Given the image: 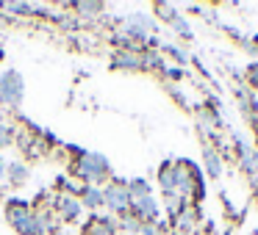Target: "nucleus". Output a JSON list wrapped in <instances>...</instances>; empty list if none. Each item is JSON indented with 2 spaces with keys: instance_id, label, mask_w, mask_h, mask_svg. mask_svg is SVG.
I'll return each mask as SVG.
<instances>
[{
  "instance_id": "1",
  "label": "nucleus",
  "mask_w": 258,
  "mask_h": 235,
  "mask_svg": "<svg viewBox=\"0 0 258 235\" xmlns=\"http://www.w3.org/2000/svg\"><path fill=\"white\" fill-rule=\"evenodd\" d=\"M73 174L86 185H97L111 174V166L100 152H78V158L73 161Z\"/></svg>"
},
{
  "instance_id": "2",
  "label": "nucleus",
  "mask_w": 258,
  "mask_h": 235,
  "mask_svg": "<svg viewBox=\"0 0 258 235\" xmlns=\"http://www.w3.org/2000/svg\"><path fill=\"white\" fill-rule=\"evenodd\" d=\"M6 218L20 235H36V216L25 199H9L6 202Z\"/></svg>"
},
{
  "instance_id": "3",
  "label": "nucleus",
  "mask_w": 258,
  "mask_h": 235,
  "mask_svg": "<svg viewBox=\"0 0 258 235\" xmlns=\"http://www.w3.org/2000/svg\"><path fill=\"white\" fill-rule=\"evenodd\" d=\"M103 202H106V207L111 213H117V216H125V213H131V191H128V183H122V180H114V183H108L106 188H103Z\"/></svg>"
},
{
  "instance_id": "4",
  "label": "nucleus",
  "mask_w": 258,
  "mask_h": 235,
  "mask_svg": "<svg viewBox=\"0 0 258 235\" xmlns=\"http://www.w3.org/2000/svg\"><path fill=\"white\" fill-rule=\"evenodd\" d=\"M23 91H25V83L17 69H6L0 75V105H9V108L20 105L23 102Z\"/></svg>"
},
{
  "instance_id": "5",
  "label": "nucleus",
  "mask_w": 258,
  "mask_h": 235,
  "mask_svg": "<svg viewBox=\"0 0 258 235\" xmlns=\"http://www.w3.org/2000/svg\"><path fill=\"white\" fill-rule=\"evenodd\" d=\"M131 213H134L142 224H158V221H161V207H158V202H156V196H153V194L131 202Z\"/></svg>"
},
{
  "instance_id": "6",
  "label": "nucleus",
  "mask_w": 258,
  "mask_h": 235,
  "mask_svg": "<svg viewBox=\"0 0 258 235\" xmlns=\"http://www.w3.org/2000/svg\"><path fill=\"white\" fill-rule=\"evenodd\" d=\"M236 155H239V166H241V172L244 174H250L252 180H255V174H258V150H252L250 144H247L241 136H236Z\"/></svg>"
},
{
  "instance_id": "7",
  "label": "nucleus",
  "mask_w": 258,
  "mask_h": 235,
  "mask_svg": "<svg viewBox=\"0 0 258 235\" xmlns=\"http://www.w3.org/2000/svg\"><path fill=\"white\" fill-rule=\"evenodd\" d=\"M56 213H58V218H61V221H78L81 213H84V205H81L78 196L61 194L56 199Z\"/></svg>"
},
{
  "instance_id": "8",
  "label": "nucleus",
  "mask_w": 258,
  "mask_h": 235,
  "mask_svg": "<svg viewBox=\"0 0 258 235\" xmlns=\"http://www.w3.org/2000/svg\"><path fill=\"white\" fill-rule=\"evenodd\" d=\"M111 67L125 72H142V50H117L111 56Z\"/></svg>"
},
{
  "instance_id": "9",
  "label": "nucleus",
  "mask_w": 258,
  "mask_h": 235,
  "mask_svg": "<svg viewBox=\"0 0 258 235\" xmlns=\"http://www.w3.org/2000/svg\"><path fill=\"white\" fill-rule=\"evenodd\" d=\"M158 185L164 196H178V177H175V161H164L158 166Z\"/></svg>"
},
{
  "instance_id": "10",
  "label": "nucleus",
  "mask_w": 258,
  "mask_h": 235,
  "mask_svg": "<svg viewBox=\"0 0 258 235\" xmlns=\"http://www.w3.org/2000/svg\"><path fill=\"white\" fill-rule=\"evenodd\" d=\"M203 218V213H200V205H189L186 210H180V216L175 218V232H195V227H197V221Z\"/></svg>"
},
{
  "instance_id": "11",
  "label": "nucleus",
  "mask_w": 258,
  "mask_h": 235,
  "mask_svg": "<svg viewBox=\"0 0 258 235\" xmlns=\"http://www.w3.org/2000/svg\"><path fill=\"white\" fill-rule=\"evenodd\" d=\"M84 235H117V221L108 216H92L84 227Z\"/></svg>"
},
{
  "instance_id": "12",
  "label": "nucleus",
  "mask_w": 258,
  "mask_h": 235,
  "mask_svg": "<svg viewBox=\"0 0 258 235\" xmlns=\"http://www.w3.org/2000/svg\"><path fill=\"white\" fill-rule=\"evenodd\" d=\"M81 205L89 207V210L106 207V202H103V188H100V185H84V191H81Z\"/></svg>"
},
{
  "instance_id": "13",
  "label": "nucleus",
  "mask_w": 258,
  "mask_h": 235,
  "mask_svg": "<svg viewBox=\"0 0 258 235\" xmlns=\"http://www.w3.org/2000/svg\"><path fill=\"white\" fill-rule=\"evenodd\" d=\"M203 161H206V172L208 177H222V158H219V152L214 150V147H203Z\"/></svg>"
},
{
  "instance_id": "14",
  "label": "nucleus",
  "mask_w": 258,
  "mask_h": 235,
  "mask_svg": "<svg viewBox=\"0 0 258 235\" xmlns=\"http://www.w3.org/2000/svg\"><path fill=\"white\" fill-rule=\"evenodd\" d=\"M164 72V58L156 50H142V72Z\"/></svg>"
},
{
  "instance_id": "15",
  "label": "nucleus",
  "mask_w": 258,
  "mask_h": 235,
  "mask_svg": "<svg viewBox=\"0 0 258 235\" xmlns=\"http://www.w3.org/2000/svg\"><path fill=\"white\" fill-rule=\"evenodd\" d=\"M125 25H131V28H139V31H145V34H153L156 31V23H153V17L150 14H131L128 20H125Z\"/></svg>"
},
{
  "instance_id": "16",
  "label": "nucleus",
  "mask_w": 258,
  "mask_h": 235,
  "mask_svg": "<svg viewBox=\"0 0 258 235\" xmlns=\"http://www.w3.org/2000/svg\"><path fill=\"white\" fill-rule=\"evenodd\" d=\"M128 191H131V199H142V196H150V194H153L150 183H147V180H142V177L131 180V183H128Z\"/></svg>"
},
{
  "instance_id": "17",
  "label": "nucleus",
  "mask_w": 258,
  "mask_h": 235,
  "mask_svg": "<svg viewBox=\"0 0 258 235\" xmlns=\"http://www.w3.org/2000/svg\"><path fill=\"white\" fill-rule=\"evenodd\" d=\"M28 177H31V172L23 166V163H9V177H6L9 183H14V185H23Z\"/></svg>"
},
{
  "instance_id": "18",
  "label": "nucleus",
  "mask_w": 258,
  "mask_h": 235,
  "mask_svg": "<svg viewBox=\"0 0 258 235\" xmlns=\"http://www.w3.org/2000/svg\"><path fill=\"white\" fill-rule=\"evenodd\" d=\"M169 25H172V31H175V34H178L183 42H191V28H189V23H186L183 14H178V17H175Z\"/></svg>"
},
{
  "instance_id": "19",
  "label": "nucleus",
  "mask_w": 258,
  "mask_h": 235,
  "mask_svg": "<svg viewBox=\"0 0 258 235\" xmlns=\"http://www.w3.org/2000/svg\"><path fill=\"white\" fill-rule=\"evenodd\" d=\"M0 9L12 14H34V3H17V0H6V3H0Z\"/></svg>"
},
{
  "instance_id": "20",
  "label": "nucleus",
  "mask_w": 258,
  "mask_h": 235,
  "mask_svg": "<svg viewBox=\"0 0 258 235\" xmlns=\"http://www.w3.org/2000/svg\"><path fill=\"white\" fill-rule=\"evenodd\" d=\"M73 9L84 17H97L103 12V3H73Z\"/></svg>"
},
{
  "instance_id": "21",
  "label": "nucleus",
  "mask_w": 258,
  "mask_h": 235,
  "mask_svg": "<svg viewBox=\"0 0 258 235\" xmlns=\"http://www.w3.org/2000/svg\"><path fill=\"white\" fill-rule=\"evenodd\" d=\"M164 53H167V56H172L178 64H186V61H189V53L180 50L178 45H164Z\"/></svg>"
},
{
  "instance_id": "22",
  "label": "nucleus",
  "mask_w": 258,
  "mask_h": 235,
  "mask_svg": "<svg viewBox=\"0 0 258 235\" xmlns=\"http://www.w3.org/2000/svg\"><path fill=\"white\" fill-rule=\"evenodd\" d=\"M156 12H161L158 17H161L164 23H172V20L178 17V12H175V6H169V3H156Z\"/></svg>"
},
{
  "instance_id": "23",
  "label": "nucleus",
  "mask_w": 258,
  "mask_h": 235,
  "mask_svg": "<svg viewBox=\"0 0 258 235\" xmlns=\"http://www.w3.org/2000/svg\"><path fill=\"white\" fill-rule=\"evenodd\" d=\"M12 125L9 122H3V119H0V147H9V141H12Z\"/></svg>"
},
{
  "instance_id": "24",
  "label": "nucleus",
  "mask_w": 258,
  "mask_h": 235,
  "mask_svg": "<svg viewBox=\"0 0 258 235\" xmlns=\"http://www.w3.org/2000/svg\"><path fill=\"white\" fill-rule=\"evenodd\" d=\"M247 83H250V89H258V61L247 67Z\"/></svg>"
},
{
  "instance_id": "25",
  "label": "nucleus",
  "mask_w": 258,
  "mask_h": 235,
  "mask_svg": "<svg viewBox=\"0 0 258 235\" xmlns=\"http://www.w3.org/2000/svg\"><path fill=\"white\" fill-rule=\"evenodd\" d=\"M164 75H167L169 80H180V78H183V69H178V67H164Z\"/></svg>"
},
{
  "instance_id": "26",
  "label": "nucleus",
  "mask_w": 258,
  "mask_h": 235,
  "mask_svg": "<svg viewBox=\"0 0 258 235\" xmlns=\"http://www.w3.org/2000/svg\"><path fill=\"white\" fill-rule=\"evenodd\" d=\"M9 177V161L3 155H0V183H3V180Z\"/></svg>"
},
{
  "instance_id": "27",
  "label": "nucleus",
  "mask_w": 258,
  "mask_h": 235,
  "mask_svg": "<svg viewBox=\"0 0 258 235\" xmlns=\"http://www.w3.org/2000/svg\"><path fill=\"white\" fill-rule=\"evenodd\" d=\"M3 25H6V17H3V14H0V28H3Z\"/></svg>"
},
{
  "instance_id": "28",
  "label": "nucleus",
  "mask_w": 258,
  "mask_h": 235,
  "mask_svg": "<svg viewBox=\"0 0 258 235\" xmlns=\"http://www.w3.org/2000/svg\"><path fill=\"white\" fill-rule=\"evenodd\" d=\"M172 235H197V232H172Z\"/></svg>"
},
{
  "instance_id": "29",
  "label": "nucleus",
  "mask_w": 258,
  "mask_h": 235,
  "mask_svg": "<svg viewBox=\"0 0 258 235\" xmlns=\"http://www.w3.org/2000/svg\"><path fill=\"white\" fill-rule=\"evenodd\" d=\"M0 61H3V50H0Z\"/></svg>"
},
{
  "instance_id": "30",
  "label": "nucleus",
  "mask_w": 258,
  "mask_h": 235,
  "mask_svg": "<svg viewBox=\"0 0 258 235\" xmlns=\"http://www.w3.org/2000/svg\"><path fill=\"white\" fill-rule=\"evenodd\" d=\"M255 199H258V188H255Z\"/></svg>"
},
{
  "instance_id": "31",
  "label": "nucleus",
  "mask_w": 258,
  "mask_h": 235,
  "mask_svg": "<svg viewBox=\"0 0 258 235\" xmlns=\"http://www.w3.org/2000/svg\"><path fill=\"white\" fill-rule=\"evenodd\" d=\"M250 235H258V232H250Z\"/></svg>"
},
{
  "instance_id": "32",
  "label": "nucleus",
  "mask_w": 258,
  "mask_h": 235,
  "mask_svg": "<svg viewBox=\"0 0 258 235\" xmlns=\"http://www.w3.org/2000/svg\"><path fill=\"white\" fill-rule=\"evenodd\" d=\"M255 42H258V36H255Z\"/></svg>"
},
{
  "instance_id": "33",
  "label": "nucleus",
  "mask_w": 258,
  "mask_h": 235,
  "mask_svg": "<svg viewBox=\"0 0 258 235\" xmlns=\"http://www.w3.org/2000/svg\"><path fill=\"white\" fill-rule=\"evenodd\" d=\"M206 235H211V232H206Z\"/></svg>"
}]
</instances>
